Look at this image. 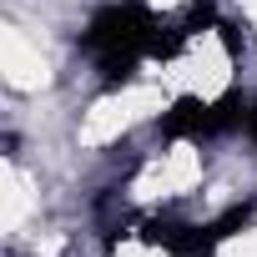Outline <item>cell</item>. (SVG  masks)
<instances>
[{"label": "cell", "instance_id": "obj_1", "mask_svg": "<svg viewBox=\"0 0 257 257\" xmlns=\"http://www.w3.org/2000/svg\"><path fill=\"white\" fill-rule=\"evenodd\" d=\"M157 41H162V26H157V16L142 6V0H111V6H101L91 16V26L81 31V46L96 61L106 86H126L142 61L157 56Z\"/></svg>", "mask_w": 257, "mask_h": 257}, {"label": "cell", "instance_id": "obj_2", "mask_svg": "<svg viewBox=\"0 0 257 257\" xmlns=\"http://www.w3.org/2000/svg\"><path fill=\"white\" fill-rule=\"evenodd\" d=\"M142 242L172 252V257H212L217 252V237L212 227H197V222H177V217H152L142 222Z\"/></svg>", "mask_w": 257, "mask_h": 257}, {"label": "cell", "instance_id": "obj_3", "mask_svg": "<svg viewBox=\"0 0 257 257\" xmlns=\"http://www.w3.org/2000/svg\"><path fill=\"white\" fill-rule=\"evenodd\" d=\"M157 132H162L167 142H202V137H217V132H212V101H202V96L172 101V111H162V121H157Z\"/></svg>", "mask_w": 257, "mask_h": 257}, {"label": "cell", "instance_id": "obj_4", "mask_svg": "<svg viewBox=\"0 0 257 257\" xmlns=\"http://www.w3.org/2000/svg\"><path fill=\"white\" fill-rule=\"evenodd\" d=\"M247 222H252V202H242V207H227V212H222L217 222H207V227H212V237H217V247H222V242H227L232 232H242Z\"/></svg>", "mask_w": 257, "mask_h": 257}, {"label": "cell", "instance_id": "obj_5", "mask_svg": "<svg viewBox=\"0 0 257 257\" xmlns=\"http://www.w3.org/2000/svg\"><path fill=\"white\" fill-rule=\"evenodd\" d=\"M242 132H247V137H252V142H257V96H252V101H247V116H242Z\"/></svg>", "mask_w": 257, "mask_h": 257}]
</instances>
